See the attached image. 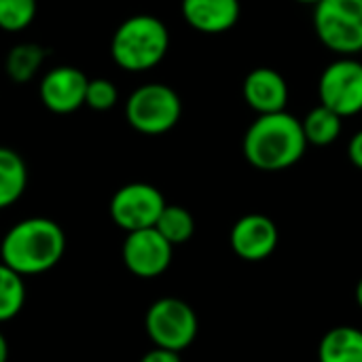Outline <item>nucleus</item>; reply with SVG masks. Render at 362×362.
<instances>
[{"instance_id": "obj_1", "label": "nucleus", "mask_w": 362, "mask_h": 362, "mask_svg": "<svg viewBox=\"0 0 362 362\" xmlns=\"http://www.w3.org/2000/svg\"><path fill=\"white\" fill-rule=\"evenodd\" d=\"M303 125L286 110L259 115L244 134L246 161L261 172H282L301 161L308 148Z\"/></svg>"}, {"instance_id": "obj_2", "label": "nucleus", "mask_w": 362, "mask_h": 362, "mask_svg": "<svg viewBox=\"0 0 362 362\" xmlns=\"http://www.w3.org/2000/svg\"><path fill=\"white\" fill-rule=\"evenodd\" d=\"M66 252L64 229L45 216L15 223L0 242V261L19 276H40L53 269Z\"/></svg>"}, {"instance_id": "obj_3", "label": "nucleus", "mask_w": 362, "mask_h": 362, "mask_svg": "<svg viewBox=\"0 0 362 362\" xmlns=\"http://www.w3.org/2000/svg\"><path fill=\"white\" fill-rule=\"evenodd\" d=\"M170 49L168 25L148 13H138L123 19L112 38L110 55L125 72H148L163 62Z\"/></svg>"}, {"instance_id": "obj_4", "label": "nucleus", "mask_w": 362, "mask_h": 362, "mask_svg": "<svg viewBox=\"0 0 362 362\" xmlns=\"http://www.w3.org/2000/svg\"><path fill=\"white\" fill-rule=\"evenodd\" d=\"M182 115L180 95L165 83H146L134 89L125 102L129 127L144 136H161L176 127Z\"/></svg>"}, {"instance_id": "obj_5", "label": "nucleus", "mask_w": 362, "mask_h": 362, "mask_svg": "<svg viewBox=\"0 0 362 362\" xmlns=\"http://www.w3.org/2000/svg\"><path fill=\"white\" fill-rule=\"evenodd\" d=\"M314 30L320 42L339 57L362 51V0H322L314 6Z\"/></svg>"}, {"instance_id": "obj_6", "label": "nucleus", "mask_w": 362, "mask_h": 362, "mask_svg": "<svg viewBox=\"0 0 362 362\" xmlns=\"http://www.w3.org/2000/svg\"><path fill=\"white\" fill-rule=\"evenodd\" d=\"M144 329L155 348L182 352L195 341L199 322L195 310L187 301L178 297H161L148 308Z\"/></svg>"}, {"instance_id": "obj_7", "label": "nucleus", "mask_w": 362, "mask_h": 362, "mask_svg": "<svg viewBox=\"0 0 362 362\" xmlns=\"http://www.w3.org/2000/svg\"><path fill=\"white\" fill-rule=\"evenodd\" d=\"M163 193L148 182H129L115 191L108 212L112 223L125 233L155 227L163 208Z\"/></svg>"}, {"instance_id": "obj_8", "label": "nucleus", "mask_w": 362, "mask_h": 362, "mask_svg": "<svg viewBox=\"0 0 362 362\" xmlns=\"http://www.w3.org/2000/svg\"><path fill=\"white\" fill-rule=\"evenodd\" d=\"M320 104L348 119L362 112V62L356 57H337L318 81Z\"/></svg>"}, {"instance_id": "obj_9", "label": "nucleus", "mask_w": 362, "mask_h": 362, "mask_svg": "<svg viewBox=\"0 0 362 362\" xmlns=\"http://www.w3.org/2000/svg\"><path fill=\"white\" fill-rule=\"evenodd\" d=\"M121 255L127 272L151 280L168 272L174 257V246L155 227H148L127 233Z\"/></svg>"}, {"instance_id": "obj_10", "label": "nucleus", "mask_w": 362, "mask_h": 362, "mask_svg": "<svg viewBox=\"0 0 362 362\" xmlns=\"http://www.w3.org/2000/svg\"><path fill=\"white\" fill-rule=\"evenodd\" d=\"M229 242L240 259L248 263H259L276 252L280 242V231L269 216L252 212L235 221L229 233Z\"/></svg>"}, {"instance_id": "obj_11", "label": "nucleus", "mask_w": 362, "mask_h": 362, "mask_svg": "<svg viewBox=\"0 0 362 362\" xmlns=\"http://www.w3.org/2000/svg\"><path fill=\"white\" fill-rule=\"evenodd\" d=\"M87 83L89 78L83 70L74 66H55L42 76L38 98L47 110L55 115H70L85 104Z\"/></svg>"}, {"instance_id": "obj_12", "label": "nucleus", "mask_w": 362, "mask_h": 362, "mask_svg": "<svg viewBox=\"0 0 362 362\" xmlns=\"http://www.w3.org/2000/svg\"><path fill=\"white\" fill-rule=\"evenodd\" d=\"M242 93L246 104L257 115H274L286 110L288 104V85L284 76L267 66L255 68L246 74Z\"/></svg>"}, {"instance_id": "obj_13", "label": "nucleus", "mask_w": 362, "mask_h": 362, "mask_svg": "<svg viewBox=\"0 0 362 362\" xmlns=\"http://www.w3.org/2000/svg\"><path fill=\"white\" fill-rule=\"evenodd\" d=\"M182 19L202 34H223L229 32L240 15V0H182Z\"/></svg>"}, {"instance_id": "obj_14", "label": "nucleus", "mask_w": 362, "mask_h": 362, "mask_svg": "<svg viewBox=\"0 0 362 362\" xmlns=\"http://www.w3.org/2000/svg\"><path fill=\"white\" fill-rule=\"evenodd\" d=\"M318 362H362V331L335 327L320 339Z\"/></svg>"}, {"instance_id": "obj_15", "label": "nucleus", "mask_w": 362, "mask_h": 362, "mask_svg": "<svg viewBox=\"0 0 362 362\" xmlns=\"http://www.w3.org/2000/svg\"><path fill=\"white\" fill-rule=\"evenodd\" d=\"M25 187L28 168L23 157L8 146H0V210L17 204Z\"/></svg>"}, {"instance_id": "obj_16", "label": "nucleus", "mask_w": 362, "mask_h": 362, "mask_svg": "<svg viewBox=\"0 0 362 362\" xmlns=\"http://www.w3.org/2000/svg\"><path fill=\"white\" fill-rule=\"evenodd\" d=\"M45 57H47V49L42 45L17 42L15 47H11V51L6 53V59H4L6 76L13 83L25 85L38 74V70L45 64Z\"/></svg>"}, {"instance_id": "obj_17", "label": "nucleus", "mask_w": 362, "mask_h": 362, "mask_svg": "<svg viewBox=\"0 0 362 362\" xmlns=\"http://www.w3.org/2000/svg\"><path fill=\"white\" fill-rule=\"evenodd\" d=\"M301 125H303V134H305L308 144L329 146V144H333L341 136L344 117H339L331 108L318 104L316 108H312L305 115V119L301 121Z\"/></svg>"}, {"instance_id": "obj_18", "label": "nucleus", "mask_w": 362, "mask_h": 362, "mask_svg": "<svg viewBox=\"0 0 362 362\" xmlns=\"http://www.w3.org/2000/svg\"><path fill=\"white\" fill-rule=\"evenodd\" d=\"M25 303L23 276L0 261V325L19 316Z\"/></svg>"}, {"instance_id": "obj_19", "label": "nucleus", "mask_w": 362, "mask_h": 362, "mask_svg": "<svg viewBox=\"0 0 362 362\" xmlns=\"http://www.w3.org/2000/svg\"><path fill=\"white\" fill-rule=\"evenodd\" d=\"M155 229L172 246H180V244H185V242H189L193 238V233H195V218H193V214L187 208L168 204L163 208Z\"/></svg>"}, {"instance_id": "obj_20", "label": "nucleus", "mask_w": 362, "mask_h": 362, "mask_svg": "<svg viewBox=\"0 0 362 362\" xmlns=\"http://www.w3.org/2000/svg\"><path fill=\"white\" fill-rule=\"evenodd\" d=\"M36 0H0V30L23 32L36 19Z\"/></svg>"}, {"instance_id": "obj_21", "label": "nucleus", "mask_w": 362, "mask_h": 362, "mask_svg": "<svg viewBox=\"0 0 362 362\" xmlns=\"http://www.w3.org/2000/svg\"><path fill=\"white\" fill-rule=\"evenodd\" d=\"M117 102H119V89L110 78H89L85 106H89L91 110L104 112V110L115 108Z\"/></svg>"}, {"instance_id": "obj_22", "label": "nucleus", "mask_w": 362, "mask_h": 362, "mask_svg": "<svg viewBox=\"0 0 362 362\" xmlns=\"http://www.w3.org/2000/svg\"><path fill=\"white\" fill-rule=\"evenodd\" d=\"M140 362H182L180 361V352H172L165 348H153L148 350Z\"/></svg>"}, {"instance_id": "obj_23", "label": "nucleus", "mask_w": 362, "mask_h": 362, "mask_svg": "<svg viewBox=\"0 0 362 362\" xmlns=\"http://www.w3.org/2000/svg\"><path fill=\"white\" fill-rule=\"evenodd\" d=\"M348 157H350V161H352L354 168L362 170V129H358L352 136V140L348 144Z\"/></svg>"}, {"instance_id": "obj_24", "label": "nucleus", "mask_w": 362, "mask_h": 362, "mask_svg": "<svg viewBox=\"0 0 362 362\" xmlns=\"http://www.w3.org/2000/svg\"><path fill=\"white\" fill-rule=\"evenodd\" d=\"M8 361V344L4 339V335L0 333V362Z\"/></svg>"}, {"instance_id": "obj_25", "label": "nucleus", "mask_w": 362, "mask_h": 362, "mask_svg": "<svg viewBox=\"0 0 362 362\" xmlns=\"http://www.w3.org/2000/svg\"><path fill=\"white\" fill-rule=\"evenodd\" d=\"M354 299H356L358 308H361V310H362V278H361V280H358L356 288H354Z\"/></svg>"}, {"instance_id": "obj_26", "label": "nucleus", "mask_w": 362, "mask_h": 362, "mask_svg": "<svg viewBox=\"0 0 362 362\" xmlns=\"http://www.w3.org/2000/svg\"><path fill=\"white\" fill-rule=\"evenodd\" d=\"M295 2H299V4H308V6H316L318 2H322V0H295Z\"/></svg>"}]
</instances>
